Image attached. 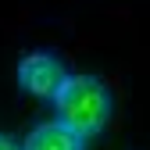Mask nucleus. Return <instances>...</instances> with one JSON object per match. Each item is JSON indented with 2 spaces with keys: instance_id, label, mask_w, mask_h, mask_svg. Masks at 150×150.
I'll return each instance as SVG.
<instances>
[{
  "instance_id": "obj_1",
  "label": "nucleus",
  "mask_w": 150,
  "mask_h": 150,
  "mask_svg": "<svg viewBox=\"0 0 150 150\" xmlns=\"http://www.w3.org/2000/svg\"><path fill=\"white\" fill-rule=\"evenodd\" d=\"M54 107H57V122L75 129L82 139L100 136L111 122V89L97 75H64V82L54 93Z\"/></svg>"
},
{
  "instance_id": "obj_4",
  "label": "nucleus",
  "mask_w": 150,
  "mask_h": 150,
  "mask_svg": "<svg viewBox=\"0 0 150 150\" xmlns=\"http://www.w3.org/2000/svg\"><path fill=\"white\" fill-rule=\"evenodd\" d=\"M0 150H18V143H14L11 136H4V132H0Z\"/></svg>"
},
{
  "instance_id": "obj_2",
  "label": "nucleus",
  "mask_w": 150,
  "mask_h": 150,
  "mask_svg": "<svg viewBox=\"0 0 150 150\" xmlns=\"http://www.w3.org/2000/svg\"><path fill=\"white\" fill-rule=\"evenodd\" d=\"M14 75H18V86H22L29 97L50 100L54 93H57V86L64 82L68 71H64L61 57H54V54H47V50H32V54H25V57L18 61Z\"/></svg>"
},
{
  "instance_id": "obj_3",
  "label": "nucleus",
  "mask_w": 150,
  "mask_h": 150,
  "mask_svg": "<svg viewBox=\"0 0 150 150\" xmlns=\"http://www.w3.org/2000/svg\"><path fill=\"white\" fill-rule=\"evenodd\" d=\"M18 150H86V139L64 122H40Z\"/></svg>"
}]
</instances>
